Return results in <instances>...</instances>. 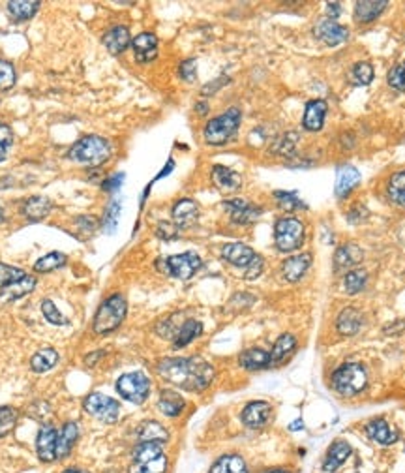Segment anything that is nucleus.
Wrapping results in <instances>:
<instances>
[{"label": "nucleus", "mask_w": 405, "mask_h": 473, "mask_svg": "<svg viewBox=\"0 0 405 473\" xmlns=\"http://www.w3.org/2000/svg\"><path fill=\"white\" fill-rule=\"evenodd\" d=\"M274 242L279 252H295L304 242V226L296 218H279L274 226Z\"/></svg>", "instance_id": "nucleus-7"}, {"label": "nucleus", "mask_w": 405, "mask_h": 473, "mask_svg": "<svg viewBox=\"0 0 405 473\" xmlns=\"http://www.w3.org/2000/svg\"><path fill=\"white\" fill-rule=\"evenodd\" d=\"M51 212V201L42 195H32L23 203V214L30 222H40Z\"/></svg>", "instance_id": "nucleus-30"}, {"label": "nucleus", "mask_w": 405, "mask_h": 473, "mask_svg": "<svg viewBox=\"0 0 405 473\" xmlns=\"http://www.w3.org/2000/svg\"><path fill=\"white\" fill-rule=\"evenodd\" d=\"M66 263H68L66 254L51 252V254L43 256V258H40L36 263H34V271H36V273H51V271H55V268L64 267Z\"/></svg>", "instance_id": "nucleus-39"}, {"label": "nucleus", "mask_w": 405, "mask_h": 473, "mask_svg": "<svg viewBox=\"0 0 405 473\" xmlns=\"http://www.w3.org/2000/svg\"><path fill=\"white\" fill-rule=\"evenodd\" d=\"M58 359L60 357H58L57 349H53V347H43V349H40V352L32 355L30 368L38 374L49 372V370H53V368L57 366Z\"/></svg>", "instance_id": "nucleus-35"}, {"label": "nucleus", "mask_w": 405, "mask_h": 473, "mask_svg": "<svg viewBox=\"0 0 405 473\" xmlns=\"http://www.w3.org/2000/svg\"><path fill=\"white\" fill-rule=\"evenodd\" d=\"M79 437V426L75 423H66V425L58 430V443H57V458L64 460L68 457L72 449H74L75 442Z\"/></svg>", "instance_id": "nucleus-27"}, {"label": "nucleus", "mask_w": 405, "mask_h": 473, "mask_svg": "<svg viewBox=\"0 0 405 473\" xmlns=\"http://www.w3.org/2000/svg\"><path fill=\"white\" fill-rule=\"evenodd\" d=\"M401 329H405V321H400V325H398V327H387V329H384V332H387V335H390V332H400Z\"/></svg>", "instance_id": "nucleus-58"}, {"label": "nucleus", "mask_w": 405, "mask_h": 473, "mask_svg": "<svg viewBox=\"0 0 405 473\" xmlns=\"http://www.w3.org/2000/svg\"><path fill=\"white\" fill-rule=\"evenodd\" d=\"M160 263H162L160 268H163V273L179 280H189L201 268V258L195 252L171 256V258L163 259Z\"/></svg>", "instance_id": "nucleus-9"}, {"label": "nucleus", "mask_w": 405, "mask_h": 473, "mask_svg": "<svg viewBox=\"0 0 405 473\" xmlns=\"http://www.w3.org/2000/svg\"><path fill=\"white\" fill-rule=\"evenodd\" d=\"M201 332H203V325H201V321H197V320L184 321V323L179 327L177 335H174V347L188 346V344H192L195 338L201 337Z\"/></svg>", "instance_id": "nucleus-37"}, {"label": "nucleus", "mask_w": 405, "mask_h": 473, "mask_svg": "<svg viewBox=\"0 0 405 473\" xmlns=\"http://www.w3.org/2000/svg\"><path fill=\"white\" fill-rule=\"evenodd\" d=\"M389 195L396 205L405 207V169L398 171L389 180Z\"/></svg>", "instance_id": "nucleus-41"}, {"label": "nucleus", "mask_w": 405, "mask_h": 473, "mask_svg": "<svg viewBox=\"0 0 405 473\" xmlns=\"http://www.w3.org/2000/svg\"><path fill=\"white\" fill-rule=\"evenodd\" d=\"M326 111H328V105L325 100H311L308 102L304 111V128L308 131H319L325 124V116Z\"/></svg>", "instance_id": "nucleus-20"}, {"label": "nucleus", "mask_w": 405, "mask_h": 473, "mask_svg": "<svg viewBox=\"0 0 405 473\" xmlns=\"http://www.w3.org/2000/svg\"><path fill=\"white\" fill-rule=\"evenodd\" d=\"M98 357H104V352H94V355H92V357L87 359V364H90V366H92V364L96 363V359H98Z\"/></svg>", "instance_id": "nucleus-59"}, {"label": "nucleus", "mask_w": 405, "mask_h": 473, "mask_svg": "<svg viewBox=\"0 0 405 473\" xmlns=\"http://www.w3.org/2000/svg\"><path fill=\"white\" fill-rule=\"evenodd\" d=\"M121 201H113L111 203V207L107 209V214H106V220H104V226H106V229L109 233H113L116 229V224H118V214H121Z\"/></svg>", "instance_id": "nucleus-50"}, {"label": "nucleus", "mask_w": 405, "mask_h": 473, "mask_svg": "<svg viewBox=\"0 0 405 473\" xmlns=\"http://www.w3.org/2000/svg\"><path fill=\"white\" fill-rule=\"evenodd\" d=\"M158 374L169 384L192 393L205 391L214 379L212 364L199 357L163 359L158 364Z\"/></svg>", "instance_id": "nucleus-1"}, {"label": "nucleus", "mask_w": 405, "mask_h": 473, "mask_svg": "<svg viewBox=\"0 0 405 473\" xmlns=\"http://www.w3.org/2000/svg\"><path fill=\"white\" fill-rule=\"evenodd\" d=\"M360 261H362V250H360L358 244H353V242L338 248L336 256H334V267H336V271L357 267Z\"/></svg>", "instance_id": "nucleus-28"}, {"label": "nucleus", "mask_w": 405, "mask_h": 473, "mask_svg": "<svg viewBox=\"0 0 405 473\" xmlns=\"http://www.w3.org/2000/svg\"><path fill=\"white\" fill-rule=\"evenodd\" d=\"M122 180H124V175L122 173L113 175L111 179H107L106 183H104V190H107V192H111V190H116L122 184Z\"/></svg>", "instance_id": "nucleus-55"}, {"label": "nucleus", "mask_w": 405, "mask_h": 473, "mask_svg": "<svg viewBox=\"0 0 405 473\" xmlns=\"http://www.w3.org/2000/svg\"><path fill=\"white\" fill-rule=\"evenodd\" d=\"M17 423V411L8 406H0V437L8 436Z\"/></svg>", "instance_id": "nucleus-42"}, {"label": "nucleus", "mask_w": 405, "mask_h": 473, "mask_svg": "<svg viewBox=\"0 0 405 473\" xmlns=\"http://www.w3.org/2000/svg\"><path fill=\"white\" fill-rule=\"evenodd\" d=\"M23 276H25V271H21V268L10 267V265H6V263H0V289L13 284L17 280H21Z\"/></svg>", "instance_id": "nucleus-46"}, {"label": "nucleus", "mask_w": 405, "mask_h": 473, "mask_svg": "<svg viewBox=\"0 0 405 473\" xmlns=\"http://www.w3.org/2000/svg\"><path fill=\"white\" fill-rule=\"evenodd\" d=\"M311 265V256L310 254H299L293 258H287L282 265V274L287 282H299L306 274V271Z\"/></svg>", "instance_id": "nucleus-19"}, {"label": "nucleus", "mask_w": 405, "mask_h": 473, "mask_svg": "<svg viewBox=\"0 0 405 473\" xmlns=\"http://www.w3.org/2000/svg\"><path fill=\"white\" fill-rule=\"evenodd\" d=\"M272 415V406L269 402L257 400V402H250L243 410V423L248 428H263L270 420Z\"/></svg>", "instance_id": "nucleus-13"}, {"label": "nucleus", "mask_w": 405, "mask_h": 473, "mask_svg": "<svg viewBox=\"0 0 405 473\" xmlns=\"http://www.w3.org/2000/svg\"><path fill=\"white\" fill-rule=\"evenodd\" d=\"M212 183L221 192H237L243 186V177L226 165H214L212 168Z\"/></svg>", "instance_id": "nucleus-18"}, {"label": "nucleus", "mask_w": 405, "mask_h": 473, "mask_svg": "<svg viewBox=\"0 0 405 473\" xmlns=\"http://www.w3.org/2000/svg\"><path fill=\"white\" fill-rule=\"evenodd\" d=\"M58 430L53 425H43L36 436V452L42 462H57Z\"/></svg>", "instance_id": "nucleus-11"}, {"label": "nucleus", "mask_w": 405, "mask_h": 473, "mask_svg": "<svg viewBox=\"0 0 405 473\" xmlns=\"http://www.w3.org/2000/svg\"><path fill=\"white\" fill-rule=\"evenodd\" d=\"M62 473H87V472H83V469H77V468H72V469H66V472H62Z\"/></svg>", "instance_id": "nucleus-62"}, {"label": "nucleus", "mask_w": 405, "mask_h": 473, "mask_svg": "<svg viewBox=\"0 0 405 473\" xmlns=\"http://www.w3.org/2000/svg\"><path fill=\"white\" fill-rule=\"evenodd\" d=\"M42 314H43V317L51 323V325H66V323H68V320L64 317L62 312L58 310L57 305H55L53 300H49V299L43 300Z\"/></svg>", "instance_id": "nucleus-43"}, {"label": "nucleus", "mask_w": 405, "mask_h": 473, "mask_svg": "<svg viewBox=\"0 0 405 473\" xmlns=\"http://www.w3.org/2000/svg\"><path fill=\"white\" fill-rule=\"evenodd\" d=\"M133 51H135L137 62H150L158 57V38L152 32H143L133 38Z\"/></svg>", "instance_id": "nucleus-15"}, {"label": "nucleus", "mask_w": 405, "mask_h": 473, "mask_svg": "<svg viewBox=\"0 0 405 473\" xmlns=\"http://www.w3.org/2000/svg\"><path fill=\"white\" fill-rule=\"evenodd\" d=\"M238 126H240V111L237 107H231L223 115L206 122L203 136H205V141L209 145L220 147V145H226L237 134Z\"/></svg>", "instance_id": "nucleus-5"}, {"label": "nucleus", "mask_w": 405, "mask_h": 473, "mask_svg": "<svg viewBox=\"0 0 405 473\" xmlns=\"http://www.w3.org/2000/svg\"><path fill=\"white\" fill-rule=\"evenodd\" d=\"M11 143H13L11 128L6 126V124H0V162L6 160V154H8V148L11 147Z\"/></svg>", "instance_id": "nucleus-51"}, {"label": "nucleus", "mask_w": 405, "mask_h": 473, "mask_svg": "<svg viewBox=\"0 0 405 473\" xmlns=\"http://www.w3.org/2000/svg\"><path fill=\"white\" fill-rule=\"evenodd\" d=\"M137 437H139V442L163 445L169 440V432L165 430V426L158 423V420H145V423L137 426Z\"/></svg>", "instance_id": "nucleus-25"}, {"label": "nucleus", "mask_w": 405, "mask_h": 473, "mask_svg": "<svg viewBox=\"0 0 405 473\" xmlns=\"http://www.w3.org/2000/svg\"><path fill=\"white\" fill-rule=\"evenodd\" d=\"M197 111H199V115H205L206 111H209V105L199 104V105H197Z\"/></svg>", "instance_id": "nucleus-61"}, {"label": "nucleus", "mask_w": 405, "mask_h": 473, "mask_svg": "<svg viewBox=\"0 0 405 473\" xmlns=\"http://www.w3.org/2000/svg\"><path fill=\"white\" fill-rule=\"evenodd\" d=\"M128 314V303L124 299V295L115 293L107 297L104 303L100 305L98 312L94 315V323H92V329H94L96 335H109L115 329L122 325V321Z\"/></svg>", "instance_id": "nucleus-3"}, {"label": "nucleus", "mask_w": 405, "mask_h": 473, "mask_svg": "<svg viewBox=\"0 0 405 473\" xmlns=\"http://www.w3.org/2000/svg\"><path fill=\"white\" fill-rule=\"evenodd\" d=\"M209 473H248V468L243 457H238V455H226V457L218 458L216 462L212 464V468Z\"/></svg>", "instance_id": "nucleus-38"}, {"label": "nucleus", "mask_w": 405, "mask_h": 473, "mask_svg": "<svg viewBox=\"0 0 405 473\" xmlns=\"http://www.w3.org/2000/svg\"><path fill=\"white\" fill-rule=\"evenodd\" d=\"M130 43H132V36H130V31H128L126 26H113L111 31L104 34V45H106L111 55H121Z\"/></svg>", "instance_id": "nucleus-22"}, {"label": "nucleus", "mask_w": 405, "mask_h": 473, "mask_svg": "<svg viewBox=\"0 0 405 473\" xmlns=\"http://www.w3.org/2000/svg\"><path fill=\"white\" fill-rule=\"evenodd\" d=\"M353 79L357 85H370L374 81V68L370 62H357L353 68Z\"/></svg>", "instance_id": "nucleus-45"}, {"label": "nucleus", "mask_w": 405, "mask_h": 473, "mask_svg": "<svg viewBox=\"0 0 405 473\" xmlns=\"http://www.w3.org/2000/svg\"><path fill=\"white\" fill-rule=\"evenodd\" d=\"M255 256L257 254L253 252L248 244H243V242H231V244H226V246L221 248V258L231 263V265H235V267L246 268Z\"/></svg>", "instance_id": "nucleus-16"}, {"label": "nucleus", "mask_w": 405, "mask_h": 473, "mask_svg": "<svg viewBox=\"0 0 405 473\" xmlns=\"http://www.w3.org/2000/svg\"><path fill=\"white\" fill-rule=\"evenodd\" d=\"M40 6L42 4L36 0H13V2H8V13L13 21H27L36 16Z\"/></svg>", "instance_id": "nucleus-36"}, {"label": "nucleus", "mask_w": 405, "mask_h": 473, "mask_svg": "<svg viewBox=\"0 0 405 473\" xmlns=\"http://www.w3.org/2000/svg\"><path fill=\"white\" fill-rule=\"evenodd\" d=\"M276 200H278V205L285 210H295V209H302V201L296 197L293 192H276Z\"/></svg>", "instance_id": "nucleus-49"}, {"label": "nucleus", "mask_w": 405, "mask_h": 473, "mask_svg": "<svg viewBox=\"0 0 405 473\" xmlns=\"http://www.w3.org/2000/svg\"><path fill=\"white\" fill-rule=\"evenodd\" d=\"M366 434L370 440H374L379 445H392L398 442V432L387 423L384 419H374L366 425Z\"/></svg>", "instance_id": "nucleus-17"}, {"label": "nucleus", "mask_w": 405, "mask_h": 473, "mask_svg": "<svg viewBox=\"0 0 405 473\" xmlns=\"http://www.w3.org/2000/svg\"><path fill=\"white\" fill-rule=\"evenodd\" d=\"M34 288H36V278L30 276V274H25L21 280H17L13 284L0 289V300H2V303H11V300L21 299L25 295L32 293Z\"/></svg>", "instance_id": "nucleus-24"}, {"label": "nucleus", "mask_w": 405, "mask_h": 473, "mask_svg": "<svg viewBox=\"0 0 405 473\" xmlns=\"http://www.w3.org/2000/svg\"><path fill=\"white\" fill-rule=\"evenodd\" d=\"M269 473H289V472H285V469H274V472H269Z\"/></svg>", "instance_id": "nucleus-63"}, {"label": "nucleus", "mask_w": 405, "mask_h": 473, "mask_svg": "<svg viewBox=\"0 0 405 473\" xmlns=\"http://www.w3.org/2000/svg\"><path fill=\"white\" fill-rule=\"evenodd\" d=\"M360 183V173L357 168L353 165H342L338 169L336 177V195L338 197H348L353 190L357 188V184Z\"/></svg>", "instance_id": "nucleus-26"}, {"label": "nucleus", "mask_w": 405, "mask_h": 473, "mask_svg": "<svg viewBox=\"0 0 405 473\" xmlns=\"http://www.w3.org/2000/svg\"><path fill=\"white\" fill-rule=\"evenodd\" d=\"M167 457L160 443L139 442L132 451L130 473H165Z\"/></svg>", "instance_id": "nucleus-4"}, {"label": "nucleus", "mask_w": 405, "mask_h": 473, "mask_svg": "<svg viewBox=\"0 0 405 473\" xmlns=\"http://www.w3.org/2000/svg\"><path fill=\"white\" fill-rule=\"evenodd\" d=\"M223 209L229 212L233 222H237V224H252L261 216L263 210L259 209V207L252 205L250 201L244 200H227L223 201Z\"/></svg>", "instance_id": "nucleus-12"}, {"label": "nucleus", "mask_w": 405, "mask_h": 473, "mask_svg": "<svg viewBox=\"0 0 405 473\" xmlns=\"http://www.w3.org/2000/svg\"><path fill=\"white\" fill-rule=\"evenodd\" d=\"M263 258L261 256H255L253 258V261L250 263L246 267V273H244V278L246 280H255L259 276V274L263 273Z\"/></svg>", "instance_id": "nucleus-53"}, {"label": "nucleus", "mask_w": 405, "mask_h": 473, "mask_svg": "<svg viewBox=\"0 0 405 473\" xmlns=\"http://www.w3.org/2000/svg\"><path fill=\"white\" fill-rule=\"evenodd\" d=\"M389 85L392 89L405 92V62L396 64L394 68H390L389 72Z\"/></svg>", "instance_id": "nucleus-48"}, {"label": "nucleus", "mask_w": 405, "mask_h": 473, "mask_svg": "<svg viewBox=\"0 0 405 473\" xmlns=\"http://www.w3.org/2000/svg\"><path fill=\"white\" fill-rule=\"evenodd\" d=\"M296 141H299V136H296V134H285V136H282L278 141L274 143L272 151L274 153L287 156V154H291L293 151H295Z\"/></svg>", "instance_id": "nucleus-47"}, {"label": "nucleus", "mask_w": 405, "mask_h": 473, "mask_svg": "<svg viewBox=\"0 0 405 473\" xmlns=\"http://www.w3.org/2000/svg\"><path fill=\"white\" fill-rule=\"evenodd\" d=\"M360 327H362V314L357 310V308H343L340 312L336 320V329L340 335L343 337H353V335H357L360 331Z\"/></svg>", "instance_id": "nucleus-23"}, {"label": "nucleus", "mask_w": 405, "mask_h": 473, "mask_svg": "<svg viewBox=\"0 0 405 473\" xmlns=\"http://www.w3.org/2000/svg\"><path fill=\"white\" fill-rule=\"evenodd\" d=\"M366 385H368V374H366L362 364L348 363L332 374V387L348 398L362 393L366 389Z\"/></svg>", "instance_id": "nucleus-6"}, {"label": "nucleus", "mask_w": 405, "mask_h": 473, "mask_svg": "<svg viewBox=\"0 0 405 473\" xmlns=\"http://www.w3.org/2000/svg\"><path fill=\"white\" fill-rule=\"evenodd\" d=\"M158 236H162V239H167V241H171V239H174L177 236V229H174L173 226H169V224H160L158 227Z\"/></svg>", "instance_id": "nucleus-54"}, {"label": "nucleus", "mask_w": 405, "mask_h": 473, "mask_svg": "<svg viewBox=\"0 0 405 473\" xmlns=\"http://www.w3.org/2000/svg\"><path fill=\"white\" fill-rule=\"evenodd\" d=\"M158 406H160V410H162L167 417H177V415H180L182 410L186 408V402H184V398L177 393V391L163 389L162 393H160Z\"/></svg>", "instance_id": "nucleus-33"}, {"label": "nucleus", "mask_w": 405, "mask_h": 473, "mask_svg": "<svg viewBox=\"0 0 405 473\" xmlns=\"http://www.w3.org/2000/svg\"><path fill=\"white\" fill-rule=\"evenodd\" d=\"M366 282H368V273L364 268H353V271L345 274L343 286H345L348 295H357L358 291H362Z\"/></svg>", "instance_id": "nucleus-40"}, {"label": "nucleus", "mask_w": 405, "mask_h": 473, "mask_svg": "<svg viewBox=\"0 0 405 473\" xmlns=\"http://www.w3.org/2000/svg\"><path fill=\"white\" fill-rule=\"evenodd\" d=\"M349 455H351V445H349V443L345 442L332 443V447L328 449V452H326V460L325 464H323V469L328 473L336 472V469L348 460Z\"/></svg>", "instance_id": "nucleus-32"}, {"label": "nucleus", "mask_w": 405, "mask_h": 473, "mask_svg": "<svg viewBox=\"0 0 405 473\" xmlns=\"http://www.w3.org/2000/svg\"><path fill=\"white\" fill-rule=\"evenodd\" d=\"M199 218V207L194 200H180L173 207V222L179 227L194 226Z\"/></svg>", "instance_id": "nucleus-21"}, {"label": "nucleus", "mask_w": 405, "mask_h": 473, "mask_svg": "<svg viewBox=\"0 0 405 473\" xmlns=\"http://www.w3.org/2000/svg\"><path fill=\"white\" fill-rule=\"evenodd\" d=\"M83 406L87 413H90L94 419L101 420V423H109L111 425V423H116L118 417H121V406H118V402L101 393L89 394V396L84 398Z\"/></svg>", "instance_id": "nucleus-10"}, {"label": "nucleus", "mask_w": 405, "mask_h": 473, "mask_svg": "<svg viewBox=\"0 0 405 473\" xmlns=\"http://www.w3.org/2000/svg\"><path fill=\"white\" fill-rule=\"evenodd\" d=\"M387 6H389L387 0H364V2H357L355 17L360 23H372L383 13Z\"/></svg>", "instance_id": "nucleus-31"}, {"label": "nucleus", "mask_w": 405, "mask_h": 473, "mask_svg": "<svg viewBox=\"0 0 405 473\" xmlns=\"http://www.w3.org/2000/svg\"><path fill=\"white\" fill-rule=\"evenodd\" d=\"M111 156V145L107 139L100 136H87L75 143L70 148L68 158L74 162L87 165V168H98L106 163Z\"/></svg>", "instance_id": "nucleus-2"}, {"label": "nucleus", "mask_w": 405, "mask_h": 473, "mask_svg": "<svg viewBox=\"0 0 405 473\" xmlns=\"http://www.w3.org/2000/svg\"><path fill=\"white\" fill-rule=\"evenodd\" d=\"M295 349H296V338L293 337V335H282V337L276 340V344L272 346V352H270V364H274V366L284 364Z\"/></svg>", "instance_id": "nucleus-29"}, {"label": "nucleus", "mask_w": 405, "mask_h": 473, "mask_svg": "<svg viewBox=\"0 0 405 473\" xmlns=\"http://www.w3.org/2000/svg\"><path fill=\"white\" fill-rule=\"evenodd\" d=\"M180 77L188 81V83H194L195 79H197V62H195L194 58H188V60L180 64Z\"/></svg>", "instance_id": "nucleus-52"}, {"label": "nucleus", "mask_w": 405, "mask_h": 473, "mask_svg": "<svg viewBox=\"0 0 405 473\" xmlns=\"http://www.w3.org/2000/svg\"><path fill=\"white\" fill-rule=\"evenodd\" d=\"M2 220H4V214H2V209H0V224H2Z\"/></svg>", "instance_id": "nucleus-64"}, {"label": "nucleus", "mask_w": 405, "mask_h": 473, "mask_svg": "<svg viewBox=\"0 0 405 473\" xmlns=\"http://www.w3.org/2000/svg\"><path fill=\"white\" fill-rule=\"evenodd\" d=\"M326 8H328V16H331L332 21H336V17L342 13V10H340V4L338 2H332V4H326Z\"/></svg>", "instance_id": "nucleus-56"}, {"label": "nucleus", "mask_w": 405, "mask_h": 473, "mask_svg": "<svg viewBox=\"0 0 405 473\" xmlns=\"http://www.w3.org/2000/svg\"><path fill=\"white\" fill-rule=\"evenodd\" d=\"M289 428H291V430H293V432L302 430V428H304V423H302V419H299V420H295V423H293V425H291Z\"/></svg>", "instance_id": "nucleus-60"}, {"label": "nucleus", "mask_w": 405, "mask_h": 473, "mask_svg": "<svg viewBox=\"0 0 405 473\" xmlns=\"http://www.w3.org/2000/svg\"><path fill=\"white\" fill-rule=\"evenodd\" d=\"M316 36L325 42L326 45H340V43L348 42L349 38V31L345 26L338 25L336 21H332V19H323L316 25Z\"/></svg>", "instance_id": "nucleus-14"}, {"label": "nucleus", "mask_w": 405, "mask_h": 473, "mask_svg": "<svg viewBox=\"0 0 405 473\" xmlns=\"http://www.w3.org/2000/svg\"><path fill=\"white\" fill-rule=\"evenodd\" d=\"M79 226L83 227H87L89 226V229H92V227H96V220H94V216H81L79 218Z\"/></svg>", "instance_id": "nucleus-57"}, {"label": "nucleus", "mask_w": 405, "mask_h": 473, "mask_svg": "<svg viewBox=\"0 0 405 473\" xmlns=\"http://www.w3.org/2000/svg\"><path fill=\"white\" fill-rule=\"evenodd\" d=\"M238 363L246 370H263V368L270 366V353L261 347H252L240 355Z\"/></svg>", "instance_id": "nucleus-34"}, {"label": "nucleus", "mask_w": 405, "mask_h": 473, "mask_svg": "<svg viewBox=\"0 0 405 473\" xmlns=\"http://www.w3.org/2000/svg\"><path fill=\"white\" fill-rule=\"evenodd\" d=\"M16 85V68L13 64L0 58V90H8Z\"/></svg>", "instance_id": "nucleus-44"}, {"label": "nucleus", "mask_w": 405, "mask_h": 473, "mask_svg": "<svg viewBox=\"0 0 405 473\" xmlns=\"http://www.w3.org/2000/svg\"><path fill=\"white\" fill-rule=\"evenodd\" d=\"M116 391L128 402L143 404L148 398V393H150V379L143 372L122 374L121 378L116 379Z\"/></svg>", "instance_id": "nucleus-8"}]
</instances>
